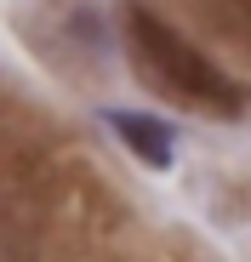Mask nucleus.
<instances>
[{"mask_svg":"<svg viewBox=\"0 0 251 262\" xmlns=\"http://www.w3.org/2000/svg\"><path fill=\"white\" fill-rule=\"evenodd\" d=\"M120 29H126V57H132V69L143 74L149 92H160L165 103L217 114V120L245 114V92L200 46H189L160 12H149L143 0H126L120 6Z\"/></svg>","mask_w":251,"mask_h":262,"instance_id":"obj_1","label":"nucleus"},{"mask_svg":"<svg viewBox=\"0 0 251 262\" xmlns=\"http://www.w3.org/2000/svg\"><path fill=\"white\" fill-rule=\"evenodd\" d=\"M103 125H109V131H114V137L132 148L149 171H165V165H172V154H177L172 125H165V120H154V114H137V108H109V114H103Z\"/></svg>","mask_w":251,"mask_h":262,"instance_id":"obj_2","label":"nucleus"}]
</instances>
